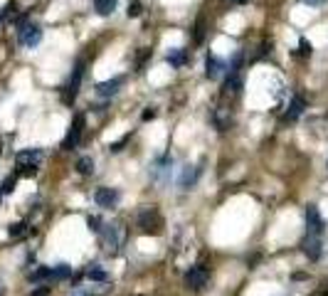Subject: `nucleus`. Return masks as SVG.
Listing matches in <instances>:
<instances>
[{
    "label": "nucleus",
    "mask_w": 328,
    "mask_h": 296,
    "mask_svg": "<svg viewBox=\"0 0 328 296\" xmlns=\"http://www.w3.org/2000/svg\"><path fill=\"white\" fill-rule=\"evenodd\" d=\"M45 158V153L40 148H27V151H20L15 156V165H18V173L20 175H35L40 163Z\"/></svg>",
    "instance_id": "f257e3e1"
},
{
    "label": "nucleus",
    "mask_w": 328,
    "mask_h": 296,
    "mask_svg": "<svg viewBox=\"0 0 328 296\" xmlns=\"http://www.w3.org/2000/svg\"><path fill=\"white\" fill-rule=\"evenodd\" d=\"M18 40L23 47H37L40 40H42V30L40 25L27 23V18H20L18 20Z\"/></svg>",
    "instance_id": "f03ea898"
},
{
    "label": "nucleus",
    "mask_w": 328,
    "mask_h": 296,
    "mask_svg": "<svg viewBox=\"0 0 328 296\" xmlns=\"http://www.w3.org/2000/svg\"><path fill=\"white\" fill-rule=\"evenodd\" d=\"M82 77H84V60H79L77 62V67L72 72L70 82L64 84V89H62V101L70 106L74 104V99H77V94H79V84H82Z\"/></svg>",
    "instance_id": "7ed1b4c3"
},
{
    "label": "nucleus",
    "mask_w": 328,
    "mask_h": 296,
    "mask_svg": "<svg viewBox=\"0 0 328 296\" xmlns=\"http://www.w3.org/2000/svg\"><path fill=\"white\" fill-rule=\"evenodd\" d=\"M139 227L143 234H158L161 227H163V222H161V215L153 210V207H146V210H141L139 215Z\"/></svg>",
    "instance_id": "20e7f679"
},
{
    "label": "nucleus",
    "mask_w": 328,
    "mask_h": 296,
    "mask_svg": "<svg viewBox=\"0 0 328 296\" xmlns=\"http://www.w3.org/2000/svg\"><path fill=\"white\" fill-rule=\"evenodd\" d=\"M82 131H84V116L77 114L74 116V121H72L70 131H67V136H64V141H62V148H64V151L77 148V146H79V138H82Z\"/></svg>",
    "instance_id": "39448f33"
},
{
    "label": "nucleus",
    "mask_w": 328,
    "mask_h": 296,
    "mask_svg": "<svg viewBox=\"0 0 328 296\" xmlns=\"http://www.w3.org/2000/svg\"><path fill=\"white\" fill-rule=\"evenodd\" d=\"M118 200H121V193H118L116 188H99V190L94 193V203L99 207H104V210L116 207Z\"/></svg>",
    "instance_id": "423d86ee"
},
{
    "label": "nucleus",
    "mask_w": 328,
    "mask_h": 296,
    "mask_svg": "<svg viewBox=\"0 0 328 296\" xmlns=\"http://www.w3.org/2000/svg\"><path fill=\"white\" fill-rule=\"evenodd\" d=\"M306 229H308V234H316V237H321L323 229H326V222H323V217H321L316 205L306 207Z\"/></svg>",
    "instance_id": "0eeeda50"
},
{
    "label": "nucleus",
    "mask_w": 328,
    "mask_h": 296,
    "mask_svg": "<svg viewBox=\"0 0 328 296\" xmlns=\"http://www.w3.org/2000/svg\"><path fill=\"white\" fill-rule=\"evenodd\" d=\"M208 279H210V272H208L205 267H200V264H198V267H190V272L185 274V286L198 291V289H203V286L208 284Z\"/></svg>",
    "instance_id": "6e6552de"
},
{
    "label": "nucleus",
    "mask_w": 328,
    "mask_h": 296,
    "mask_svg": "<svg viewBox=\"0 0 328 296\" xmlns=\"http://www.w3.org/2000/svg\"><path fill=\"white\" fill-rule=\"evenodd\" d=\"M99 234H101V242H104L106 252L118 250V245H121V227L118 225H104V229Z\"/></svg>",
    "instance_id": "1a4fd4ad"
},
{
    "label": "nucleus",
    "mask_w": 328,
    "mask_h": 296,
    "mask_svg": "<svg viewBox=\"0 0 328 296\" xmlns=\"http://www.w3.org/2000/svg\"><path fill=\"white\" fill-rule=\"evenodd\" d=\"M304 254L311 259V262H316V259H321V254H323V245H321V237H316V234H308L304 240Z\"/></svg>",
    "instance_id": "9d476101"
},
{
    "label": "nucleus",
    "mask_w": 328,
    "mask_h": 296,
    "mask_svg": "<svg viewBox=\"0 0 328 296\" xmlns=\"http://www.w3.org/2000/svg\"><path fill=\"white\" fill-rule=\"evenodd\" d=\"M225 69H227V65L222 60H217L215 54H208V60H205V77L208 79H220Z\"/></svg>",
    "instance_id": "9b49d317"
},
{
    "label": "nucleus",
    "mask_w": 328,
    "mask_h": 296,
    "mask_svg": "<svg viewBox=\"0 0 328 296\" xmlns=\"http://www.w3.org/2000/svg\"><path fill=\"white\" fill-rule=\"evenodd\" d=\"M123 87V77H114V79H106V82H101V84H96V94L99 96H114L118 94V89Z\"/></svg>",
    "instance_id": "f8f14e48"
},
{
    "label": "nucleus",
    "mask_w": 328,
    "mask_h": 296,
    "mask_svg": "<svg viewBox=\"0 0 328 296\" xmlns=\"http://www.w3.org/2000/svg\"><path fill=\"white\" fill-rule=\"evenodd\" d=\"M304 109H306V99L304 96H294L289 109H286V114H284V121H296L299 116L304 114Z\"/></svg>",
    "instance_id": "ddd939ff"
},
{
    "label": "nucleus",
    "mask_w": 328,
    "mask_h": 296,
    "mask_svg": "<svg viewBox=\"0 0 328 296\" xmlns=\"http://www.w3.org/2000/svg\"><path fill=\"white\" fill-rule=\"evenodd\" d=\"M27 279L32 284H45V281H52V267H37L27 274Z\"/></svg>",
    "instance_id": "4468645a"
},
{
    "label": "nucleus",
    "mask_w": 328,
    "mask_h": 296,
    "mask_svg": "<svg viewBox=\"0 0 328 296\" xmlns=\"http://www.w3.org/2000/svg\"><path fill=\"white\" fill-rule=\"evenodd\" d=\"M242 84H244L242 74H239V72H230V77L225 79V91H227V94H239V91H242Z\"/></svg>",
    "instance_id": "2eb2a0df"
},
{
    "label": "nucleus",
    "mask_w": 328,
    "mask_h": 296,
    "mask_svg": "<svg viewBox=\"0 0 328 296\" xmlns=\"http://www.w3.org/2000/svg\"><path fill=\"white\" fill-rule=\"evenodd\" d=\"M165 60H168L170 67H183L187 62V52L185 49H170V52L165 54Z\"/></svg>",
    "instance_id": "dca6fc26"
},
{
    "label": "nucleus",
    "mask_w": 328,
    "mask_h": 296,
    "mask_svg": "<svg viewBox=\"0 0 328 296\" xmlns=\"http://www.w3.org/2000/svg\"><path fill=\"white\" fill-rule=\"evenodd\" d=\"M116 5L118 0H94V8H96L99 15H111L116 10Z\"/></svg>",
    "instance_id": "f3484780"
},
{
    "label": "nucleus",
    "mask_w": 328,
    "mask_h": 296,
    "mask_svg": "<svg viewBox=\"0 0 328 296\" xmlns=\"http://www.w3.org/2000/svg\"><path fill=\"white\" fill-rule=\"evenodd\" d=\"M87 279H89V281H99V284H104V281H109V274L104 272L99 264H92V267L87 269Z\"/></svg>",
    "instance_id": "a211bd4d"
},
{
    "label": "nucleus",
    "mask_w": 328,
    "mask_h": 296,
    "mask_svg": "<svg viewBox=\"0 0 328 296\" xmlns=\"http://www.w3.org/2000/svg\"><path fill=\"white\" fill-rule=\"evenodd\" d=\"M72 276V267L70 264H54L52 267V281H64Z\"/></svg>",
    "instance_id": "6ab92c4d"
},
{
    "label": "nucleus",
    "mask_w": 328,
    "mask_h": 296,
    "mask_svg": "<svg viewBox=\"0 0 328 296\" xmlns=\"http://www.w3.org/2000/svg\"><path fill=\"white\" fill-rule=\"evenodd\" d=\"M77 170H79L82 175H92L94 173V158L92 156H82V158L77 160Z\"/></svg>",
    "instance_id": "aec40b11"
},
{
    "label": "nucleus",
    "mask_w": 328,
    "mask_h": 296,
    "mask_svg": "<svg viewBox=\"0 0 328 296\" xmlns=\"http://www.w3.org/2000/svg\"><path fill=\"white\" fill-rule=\"evenodd\" d=\"M230 121H232V119H230V114H227V111H225L222 106H220V109L215 111V126H217L220 131H225V129L230 126Z\"/></svg>",
    "instance_id": "412c9836"
},
{
    "label": "nucleus",
    "mask_w": 328,
    "mask_h": 296,
    "mask_svg": "<svg viewBox=\"0 0 328 296\" xmlns=\"http://www.w3.org/2000/svg\"><path fill=\"white\" fill-rule=\"evenodd\" d=\"M195 178H198V170H192V165H185L183 178H180V188H190L195 183Z\"/></svg>",
    "instance_id": "4be33fe9"
},
{
    "label": "nucleus",
    "mask_w": 328,
    "mask_h": 296,
    "mask_svg": "<svg viewBox=\"0 0 328 296\" xmlns=\"http://www.w3.org/2000/svg\"><path fill=\"white\" fill-rule=\"evenodd\" d=\"M10 237H23L25 232H27V222H15V225H10Z\"/></svg>",
    "instance_id": "5701e85b"
},
{
    "label": "nucleus",
    "mask_w": 328,
    "mask_h": 296,
    "mask_svg": "<svg viewBox=\"0 0 328 296\" xmlns=\"http://www.w3.org/2000/svg\"><path fill=\"white\" fill-rule=\"evenodd\" d=\"M87 225H89V229H92V232H96V234L104 229V222H101L96 215H89V217H87Z\"/></svg>",
    "instance_id": "b1692460"
},
{
    "label": "nucleus",
    "mask_w": 328,
    "mask_h": 296,
    "mask_svg": "<svg viewBox=\"0 0 328 296\" xmlns=\"http://www.w3.org/2000/svg\"><path fill=\"white\" fill-rule=\"evenodd\" d=\"M311 52H313V45H311L306 37H301V40H299V54H301V57H311Z\"/></svg>",
    "instance_id": "393cba45"
},
{
    "label": "nucleus",
    "mask_w": 328,
    "mask_h": 296,
    "mask_svg": "<svg viewBox=\"0 0 328 296\" xmlns=\"http://www.w3.org/2000/svg\"><path fill=\"white\" fill-rule=\"evenodd\" d=\"M203 40H205V20L200 18L195 25V42H203Z\"/></svg>",
    "instance_id": "a878e982"
},
{
    "label": "nucleus",
    "mask_w": 328,
    "mask_h": 296,
    "mask_svg": "<svg viewBox=\"0 0 328 296\" xmlns=\"http://www.w3.org/2000/svg\"><path fill=\"white\" fill-rule=\"evenodd\" d=\"M141 10H143V5H141L139 0H134V3H128V10H126V13H128V18H139Z\"/></svg>",
    "instance_id": "bb28decb"
},
{
    "label": "nucleus",
    "mask_w": 328,
    "mask_h": 296,
    "mask_svg": "<svg viewBox=\"0 0 328 296\" xmlns=\"http://www.w3.org/2000/svg\"><path fill=\"white\" fill-rule=\"evenodd\" d=\"M0 188H3V195H8V193H13V190H15V178L10 175L8 181H3V183H0Z\"/></svg>",
    "instance_id": "cd10ccee"
},
{
    "label": "nucleus",
    "mask_w": 328,
    "mask_h": 296,
    "mask_svg": "<svg viewBox=\"0 0 328 296\" xmlns=\"http://www.w3.org/2000/svg\"><path fill=\"white\" fill-rule=\"evenodd\" d=\"M126 141H128V136H123V138H121V141H116V143H111V146H109V148H111V151H114V153H118V151H121V148H123V143H126Z\"/></svg>",
    "instance_id": "c85d7f7f"
},
{
    "label": "nucleus",
    "mask_w": 328,
    "mask_h": 296,
    "mask_svg": "<svg viewBox=\"0 0 328 296\" xmlns=\"http://www.w3.org/2000/svg\"><path fill=\"white\" fill-rule=\"evenodd\" d=\"M151 119H156V109H153V106H148V109L143 111V121H151Z\"/></svg>",
    "instance_id": "c756f323"
},
{
    "label": "nucleus",
    "mask_w": 328,
    "mask_h": 296,
    "mask_svg": "<svg viewBox=\"0 0 328 296\" xmlns=\"http://www.w3.org/2000/svg\"><path fill=\"white\" fill-rule=\"evenodd\" d=\"M30 296H49V286H40V289H35Z\"/></svg>",
    "instance_id": "7c9ffc66"
},
{
    "label": "nucleus",
    "mask_w": 328,
    "mask_h": 296,
    "mask_svg": "<svg viewBox=\"0 0 328 296\" xmlns=\"http://www.w3.org/2000/svg\"><path fill=\"white\" fill-rule=\"evenodd\" d=\"M70 296H94V291H89V289H74Z\"/></svg>",
    "instance_id": "2f4dec72"
},
{
    "label": "nucleus",
    "mask_w": 328,
    "mask_h": 296,
    "mask_svg": "<svg viewBox=\"0 0 328 296\" xmlns=\"http://www.w3.org/2000/svg\"><path fill=\"white\" fill-rule=\"evenodd\" d=\"M10 10H13V5H5V8L0 10V23H3V20H5L8 15H10Z\"/></svg>",
    "instance_id": "473e14b6"
},
{
    "label": "nucleus",
    "mask_w": 328,
    "mask_h": 296,
    "mask_svg": "<svg viewBox=\"0 0 328 296\" xmlns=\"http://www.w3.org/2000/svg\"><path fill=\"white\" fill-rule=\"evenodd\" d=\"M306 5H323V3H326V0H304Z\"/></svg>",
    "instance_id": "72a5a7b5"
},
{
    "label": "nucleus",
    "mask_w": 328,
    "mask_h": 296,
    "mask_svg": "<svg viewBox=\"0 0 328 296\" xmlns=\"http://www.w3.org/2000/svg\"><path fill=\"white\" fill-rule=\"evenodd\" d=\"M230 3H234V5H244L247 0H230Z\"/></svg>",
    "instance_id": "f704fd0d"
},
{
    "label": "nucleus",
    "mask_w": 328,
    "mask_h": 296,
    "mask_svg": "<svg viewBox=\"0 0 328 296\" xmlns=\"http://www.w3.org/2000/svg\"><path fill=\"white\" fill-rule=\"evenodd\" d=\"M0 294H3V284H0Z\"/></svg>",
    "instance_id": "c9c22d12"
}]
</instances>
